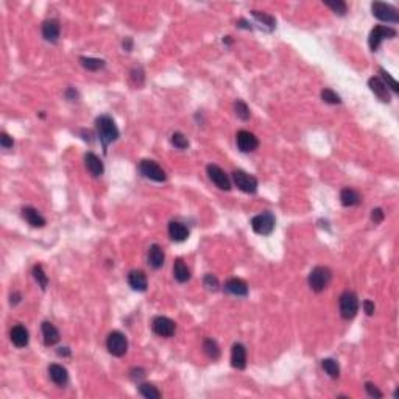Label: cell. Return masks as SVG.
Masks as SVG:
<instances>
[{"label":"cell","instance_id":"26","mask_svg":"<svg viewBox=\"0 0 399 399\" xmlns=\"http://www.w3.org/2000/svg\"><path fill=\"white\" fill-rule=\"evenodd\" d=\"M173 276L179 284H184L190 279V270L187 268V265L181 261V259H178L173 264Z\"/></svg>","mask_w":399,"mask_h":399},{"label":"cell","instance_id":"36","mask_svg":"<svg viewBox=\"0 0 399 399\" xmlns=\"http://www.w3.org/2000/svg\"><path fill=\"white\" fill-rule=\"evenodd\" d=\"M172 144L178 150H186L189 147V141L183 133H173L172 134Z\"/></svg>","mask_w":399,"mask_h":399},{"label":"cell","instance_id":"19","mask_svg":"<svg viewBox=\"0 0 399 399\" xmlns=\"http://www.w3.org/2000/svg\"><path fill=\"white\" fill-rule=\"evenodd\" d=\"M225 290L234 296H247L248 295V284L244 281V279L231 277L225 284Z\"/></svg>","mask_w":399,"mask_h":399},{"label":"cell","instance_id":"24","mask_svg":"<svg viewBox=\"0 0 399 399\" xmlns=\"http://www.w3.org/2000/svg\"><path fill=\"white\" fill-rule=\"evenodd\" d=\"M340 202L345 208H352V206H357L361 205L362 198L358 195V192H355L354 189L351 187H345L342 192H340Z\"/></svg>","mask_w":399,"mask_h":399},{"label":"cell","instance_id":"10","mask_svg":"<svg viewBox=\"0 0 399 399\" xmlns=\"http://www.w3.org/2000/svg\"><path fill=\"white\" fill-rule=\"evenodd\" d=\"M235 142H237V147L241 151L244 153H250V151H254L257 147H259V141H257V137L250 133V131H238L235 134Z\"/></svg>","mask_w":399,"mask_h":399},{"label":"cell","instance_id":"23","mask_svg":"<svg viewBox=\"0 0 399 399\" xmlns=\"http://www.w3.org/2000/svg\"><path fill=\"white\" fill-rule=\"evenodd\" d=\"M169 235L172 241L175 242H184L189 237V229L186 225L179 223V222H170L169 225Z\"/></svg>","mask_w":399,"mask_h":399},{"label":"cell","instance_id":"13","mask_svg":"<svg viewBox=\"0 0 399 399\" xmlns=\"http://www.w3.org/2000/svg\"><path fill=\"white\" fill-rule=\"evenodd\" d=\"M368 86H370L371 92H373L379 100H381V102L390 103L391 97H390L388 88L385 86V83L382 82L381 78H379V76H371V78L368 79Z\"/></svg>","mask_w":399,"mask_h":399},{"label":"cell","instance_id":"45","mask_svg":"<svg viewBox=\"0 0 399 399\" xmlns=\"http://www.w3.org/2000/svg\"><path fill=\"white\" fill-rule=\"evenodd\" d=\"M21 299H22L21 293H19V292H14V293L11 295V299H10V303H11V306H16V304H19V303H21Z\"/></svg>","mask_w":399,"mask_h":399},{"label":"cell","instance_id":"2","mask_svg":"<svg viewBox=\"0 0 399 399\" xmlns=\"http://www.w3.org/2000/svg\"><path fill=\"white\" fill-rule=\"evenodd\" d=\"M331 279H332V271L328 267H315L309 274V287L313 292L320 293L329 286Z\"/></svg>","mask_w":399,"mask_h":399},{"label":"cell","instance_id":"5","mask_svg":"<svg viewBox=\"0 0 399 399\" xmlns=\"http://www.w3.org/2000/svg\"><path fill=\"white\" fill-rule=\"evenodd\" d=\"M106 348L109 351V354H112L114 357H122L127 354L128 351V340L127 337L118 332V331H114L108 335V340H106Z\"/></svg>","mask_w":399,"mask_h":399},{"label":"cell","instance_id":"16","mask_svg":"<svg viewBox=\"0 0 399 399\" xmlns=\"http://www.w3.org/2000/svg\"><path fill=\"white\" fill-rule=\"evenodd\" d=\"M85 164H86L88 172H89L94 178L102 176L103 172H105L102 159H100V157H98L97 154H94V153H86V156H85Z\"/></svg>","mask_w":399,"mask_h":399},{"label":"cell","instance_id":"7","mask_svg":"<svg viewBox=\"0 0 399 399\" xmlns=\"http://www.w3.org/2000/svg\"><path fill=\"white\" fill-rule=\"evenodd\" d=\"M371 11H373V16L377 17L379 21L391 22V24L399 22V13H397V10H396L394 7L388 5V4L373 2V4H371Z\"/></svg>","mask_w":399,"mask_h":399},{"label":"cell","instance_id":"34","mask_svg":"<svg viewBox=\"0 0 399 399\" xmlns=\"http://www.w3.org/2000/svg\"><path fill=\"white\" fill-rule=\"evenodd\" d=\"M322 98H323L325 103H329V105H340L342 103L340 95H338L337 92H334L332 89H329V88L322 91Z\"/></svg>","mask_w":399,"mask_h":399},{"label":"cell","instance_id":"28","mask_svg":"<svg viewBox=\"0 0 399 399\" xmlns=\"http://www.w3.org/2000/svg\"><path fill=\"white\" fill-rule=\"evenodd\" d=\"M79 64H82L86 70L89 72H97L105 67V61L98 58H89V56H82L79 58Z\"/></svg>","mask_w":399,"mask_h":399},{"label":"cell","instance_id":"48","mask_svg":"<svg viewBox=\"0 0 399 399\" xmlns=\"http://www.w3.org/2000/svg\"><path fill=\"white\" fill-rule=\"evenodd\" d=\"M237 25L241 27V28H247V30H251L250 24L247 21H244V19H241V21H237Z\"/></svg>","mask_w":399,"mask_h":399},{"label":"cell","instance_id":"17","mask_svg":"<svg viewBox=\"0 0 399 399\" xmlns=\"http://www.w3.org/2000/svg\"><path fill=\"white\" fill-rule=\"evenodd\" d=\"M49 376H50L52 381L56 385H59V387H64L69 382V373H67V370L63 365L52 364L49 367Z\"/></svg>","mask_w":399,"mask_h":399},{"label":"cell","instance_id":"50","mask_svg":"<svg viewBox=\"0 0 399 399\" xmlns=\"http://www.w3.org/2000/svg\"><path fill=\"white\" fill-rule=\"evenodd\" d=\"M223 43H225V44H228V46H229V44H231V43H232V41H231V36H226V37H223Z\"/></svg>","mask_w":399,"mask_h":399},{"label":"cell","instance_id":"37","mask_svg":"<svg viewBox=\"0 0 399 399\" xmlns=\"http://www.w3.org/2000/svg\"><path fill=\"white\" fill-rule=\"evenodd\" d=\"M325 5L326 7H329L335 14H338V16H345L346 14V11H348V7H346V4L345 2H342V0H337V2H331V0H326L325 2Z\"/></svg>","mask_w":399,"mask_h":399},{"label":"cell","instance_id":"9","mask_svg":"<svg viewBox=\"0 0 399 399\" xmlns=\"http://www.w3.org/2000/svg\"><path fill=\"white\" fill-rule=\"evenodd\" d=\"M232 179H234V184L242 192H245V193H256L257 192V179L253 175H250L244 170H235L232 173Z\"/></svg>","mask_w":399,"mask_h":399},{"label":"cell","instance_id":"33","mask_svg":"<svg viewBox=\"0 0 399 399\" xmlns=\"http://www.w3.org/2000/svg\"><path fill=\"white\" fill-rule=\"evenodd\" d=\"M139 393L147 399H159L161 397V391L151 384H141L139 385Z\"/></svg>","mask_w":399,"mask_h":399},{"label":"cell","instance_id":"22","mask_svg":"<svg viewBox=\"0 0 399 399\" xmlns=\"http://www.w3.org/2000/svg\"><path fill=\"white\" fill-rule=\"evenodd\" d=\"M164 261H166V254L163 251V248L159 245H151L150 250H148V264L150 267H153L154 270L161 268L164 265Z\"/></svg>","mask_w":399,"mask_h":399},{"label":"cell","instance_id":"1","mask_svg":"<svg viewBox=\"0 0 399 399\" xmlns=\"http://www.w3.org/2000/svg\"><path fill=\"white\" fill-rule=\"evenodd\" d=\"M95 128L97 134L100 139V144L103 147V151L106 153V148L109 144L115 142L118 139V128L115 122L112 121V117L109 115H100L95 118Z\"/></svg>","mask_w":399,"mask_h":399},{"label":"cell","instance_id":"40","mask_svg":"<svg viewBox=\"0 0 399 399\" xmlns=\"http://www.w3.org/2000/svg\"><path fill=\"white\" fill-rule=\"evenodd\" d=\"M131 79L134 82L136 86H141L144 83V72H142V69H133L131 70Z\"/></svg>","mask_w":399,"mask_h":399},{"label":"cell","instance_id":"3","mask_svg":"<svg viewBox=\"0 0 399 399\" xmlns=\"http://www.w3.org/2000/svg\"><path fill=\"white\" fill-rule=\"evenodd\" d=\"M338 306H340V315L345 320H352L358 312V298L354 292L346 290L338 299Z\"/></svg>","mask_w":399,"mask_h":399},{"label":"cell","instance_id":"21","mask_svg":"<svg viewBox=\"0 0 399 399\" xmlns=\"http://www.w3.org/2000/svg\"><path fill=\"white\" fill-rule=\"evenodd\" d=\"M22 217L25 218V222L28 225H31L33 228H44L46 226V218L39 214L37 209H34L31 206H27L22 209Z\"/></svg>","mask_w":399,"mask_h":399},{"label":"cell","instance_id":"14","mask_svg":"<svg viewBox=\"0 0 399 399\" xmlns=\"http://www.w3.org/2000/svg\"><path fill=\"white\" fill-rule=\"evenodd\" d=\"M231 365L235 370H245L247 367V348L242 343H234L231 349Z\"/></svg>","mask_w":399,"mask_h":399},{"label":"cell","instance_id":"25","mask_svg":"<svg viewBox=\"0 0 399 399\" xmlns=\"http://www.w3.org/2000/svg\"><path fill=\"white\" fill-rule=\"evenodd\" d=\"M41 329H43L44 343H46L47 346H53V345H56V343L59 342V332H58V329H56L52 323L44 322L43 326H41Z\"/></svg>","mask_w":399,"mask_h":399},{"label":"cell","instance_id":"20","mask_svg":"<svg viewBox=\"0 0 399 399\" xmlns=\"http://www.w3.org/2000/svg\"><path fill=\"white\" fill-rule=\"evenodd\" d=\"M128 284L131 286L133 290L145 292L147 287H148V281H147L145 273L141 271V270H133V271H130V274H128Z\"/></svg>","mask_w":399,"mask_h":399},{"label":"cell","instance_id":"39","mask_svg":"<svg viewBox=\"0 0 399 399\" xmlns=\"http://www.w3.org/2000/svg\"><path fill=\"white\" fill-rule=\"evenodd\" d=\"M384 218H385V214H384V211L381 208H376V209L371 211V220L374 222V225L382 223Z\"/></svg>","mask_w":399,"mask_h":399},{"label":"cell","instance_id":"6","mask_svg":"<svg viewBox=\"0 0 399 399\" xmlns=\"http://www.w3.org/2000/svg\"><path fill=\"white\" fill-rule=\"evenodd\" d=\"M139 172L142 173V176L151 179V181H156V183H164L167 179V175L161 169V166L154 161H150V159L141 161V164H139Z\"/></svg>","mask_w":399,"mask_h":399},{"label":"cell","instance_id":"32","mask_svg":"<svg viewBox=\"0 0 399 399\" xmlns=\"http://www.w3.org/2000/svg\"><path fill=\"white\" fill-rule=\"evenodd\" d=\"M234 112L235 115L241 118V121L247 122L248 118L251 117V112H250V108L245 102H242V100H237V102L234 103Z\"/></svg>","mask_w":399,"mask_h":399},{"label":"cell","instance_id":"38","mask_svg":"<svg viewBox=\"0 0 399 399\" xmlns=\"http://www.w3.org/2000/svg\"><path fill=\"white\" fill-rule=\"evenodd\" d=\"M205 287L208 289V290H211V292H217L218 290V279L214 276V274H211V273H208L206 276H205Z\"/></svg>","mask_w":399,"mask_h":399},{"label":"cell","instance_id":"11","mask_svg":"<svg viewBox=\"0 0 399 399\" xmlns=\"http://www.w3.org/2000/svg\"><path fill=\"white\" fill-rule=\"evenodd\" d=\"M208 175L211 178V181L222 190H229L231 189V181H229V176L218 167V166H214V164H209L208 166Z\"/></svg>","mask_w":399,"mask_h":399},{"label":"cell","instance_id":"12","mask_svg":"<svg viewBox=\"0 0 399 399\" xmlns=\"http://www.w3.org/2000/svg\"><path fill=\"white\" fill-rule=\"evenodd\" d=\"M151 328H153L154 334L161 335V337H172L176 331L175 322L167 316H156L151 323Z\"/></svg>","mask_w":399,"mask_h":399},{"label":"cell","instance_id":"41","mask_svg":"<svg viewBox=\"0 0 399 399\" xmlns=\"http://www.w3.org/2000/svg\"><path fill=\"white\" fill-rule=\"evenodd\" d=\"M0 145H2V148H5V150L13 148V145H14L13 137L8 136L7 133H2V134H0Z\"/></svg>","mask_w":399,"mask_h":399},{"label":"cell","instance_id":"49","mask_svg":"<svg viewBox=\"0 0 399 399\" xmlns=\"http://www.w3.org/2000/svg\"><path fill=\"white\" fill-rule=\"evenodd\" d=\"M131 44H133V43H131V39L127 37L125 41H124V49H125L127 52H130V50H131Z\"/></svg>","mask_w":399,"mask_h":399},{"label":"cell","instance_id":"35","mask_svg":"<svg viewBox=\"0 0 399 399\" xmlns=\"http://www.w3.org/2000/svg\"><path fill=\"white\" fill-rule=\"evenodd\" d=\"M379 73L382 75V82L385 83V86L387 88H390L393 92H399V85H397V82L396 79L385 70V69H382V67H379Z\"/></svg>","mask_w":399,"mask_h":399},{"label":"cell","instance_id":"29","mask_svg":"<svg viewBox=\"0 0 399 399\" xmlns=\"http://www.w3.org/2000/svg\"><path fill=\"white\" fill-rule=\"evenodd\" d=\"M203 349H205L206 355H208L209 358H212V361H217V358L220 357V354H222V351H220V348H218L217 342L212 340V338H206V340L203 342Z\"/></svg>","mask_w":399,"mask_h":399},{"label":"cell","instance_id":"30","mask_svg":"<svg viewBox=\"0 0 399 399\" xmlns=\"http://www.w3.org/2000/svg\"><path fill=\"white\" fill-rule=\"evenodd\" d=\"M33 277H34V281L37 283V286L41 287L43 290L47 289V286H49V277H47L43 265H34V267H33Z\"/></svg>","mask_w":399,"mask_h":399},{"label":"cell","instance_id":"18","mask_svg":"<svg viewBox=\"0 0 399 399\" xmlns=\"http://www.w3.org/2000/svg\"><path fill=\"white\" fill-rule=\"evenodd\" d=\"M10 337H11L13 345L17 346V348H25V346L28 345V340H30L28 331H27L22 325H16V326L11 329Z\"/></svg>","mask_w":399,"mask_h":399},{"label":"cell","instance_id":"47","mask_svg":"<svg viewBox=\"0 0 399 399\" xmlns=\"http://www.w3.org/2000/svg\"><path fill=\"white\" fill-rule=\"evenodd\" d=\"M56 352H58V355H63V357H69V355H70V349L66 348V346H64V348H58Z\"/></svg>","mask_w":399,"mask_h":399},{"label":"cell","instance_id":"43","mask_svg":"<svg viewBox=\"0 0 399 399\" xmlns=\"http://www.w3.org/2000/svg\"><path fill=\"white\" fill-rule=\"evenodd\" d=\"M130 377L133 379V381H141V379L145 377V370L142 368H133L130 371Z\"/></svg>","mask_w":399,"mask_h":399},{"label":"cell","instance_id":"44","mask_svg":"<svg viewBox=\"0 0 399 399\" xmlns=\"http://www.w3.org/2000/svg\"><path fill=\"white\" fill-rule=\"evenodd\" d=\"M364 310H365V313L368 316H371L374 313V303L370 301V299H365V301H364Z\"/></svg>","mask_w":399,"mask_h":399},{"label":"cell","instance_id":"4","mask_svg":"<svg viewBox=\"0 0 399 399\" xmlns=\"http://www.w3.org/2000/svg\"><path fill=\"white\" fill-rule=\"evenodd\" d=\"M274 225H276L274 215L268 211L253 217L251 220V228L259 235H270L274 229Z\"/></svg>","mask_w":399,"mask_h":399},{"label":"cell","instance_id":"8","mask_svg":"<svg viewBox=\"0 0 399 399\" xmlns=\"http://www.w3.org/2000/svg\"><path fill=\"white\" fill-rule=\"evenodd\" d=\"M396 36V30L391 28V27H385V25H377L371 30L370 33V37H368V44H370V49L373 52H376L381 46L382 41L385 39H391Z\"/></svg>","mask_w":399,"mask_h":399},{"label":"cell","instance_id":"15","mask_svg":"<svg viewBox=\"0 0 399 399\" xmlns=\"http://www.w3.org/2000/svg\"><path fill=\"white\" fill-rule=\"evenodd\" d=\"M59 34H61V27H59V22L56 19H49V21L43 24V37L47 43L56 44Z\"/></svg>","mask_w":399,"mask_h":399},{"label":"cell","instance_id":"46","mask_svg":"<svg viewBox=\"0 0 399 399\" xmlns=\"http://www.w3.org/2000/svg\"><path fill=\"white\" fill-rule=\"evenodd\" d=\"M66 97H67V100H70V102H73V100L78 97V94H76V91H75L73 88H69V89L66 91Z\"/></svg>","mask_w":399,"mask_h":399},{"label":"cell","instance_id":"42","mask_svg":"<svg viewBox=\"0 0 399 399\" xmlns=\"http://www.w3.org/2000/svg\"><path fill=\"white\" fill-rule=\"evenodd\" d=\"M365 390H367L368 396H371V397H382V396H384L382 391H379L377 387H376L374 384H371V382H367V384H365Z\"/></svg>","mask_w":399,"mask_h":399},{"label":"cell","instance_id":"27","mask_svg":"<svg viewBox=\"0 0 399 399\" xmlns=\"http://www.w3.org/2000/svg\"><path fill=\"white\" fill-rule=\"evenodd\" d=\"M251 16L256 19V22L262 24V27L267 28V31H273L274 27H276V19L267 13H262V11H251Z\"/></svg>","mask_w":399,"mask_h":399},{"label":"cell","instance_id":"31","mask_svg":"<svg viewBox=\"0 0 399 399\" xmlns=\"http://www.w3.org/2000/svg\"><path fill=\"white\" fill-rule=\"evenodd\" d=\"M322 367L326 371V374L332 379H337L338 376H340V367H338V364L334 361V358H325V361L322 362Z\"/></svg>","mask_w":399,"mask_h":399}]
</instances>
